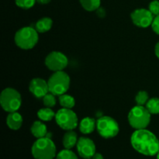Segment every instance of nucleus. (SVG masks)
<instances>
[{"instance_id": "26", "label": "nucleus", "mask_w": 159, "mask_h": 159, "mask_svg": "<svg viewBox=\"0 0 159 159\" xmlns=\"http://www.w3.org/2000/svg\"><path fill=\"white\" fill-rule=\"evenodd\" d=\"M149 10L150 12L153 14L154 16H158L159 15V1L158 0H154V1L151 2L149 4Z\"/></svg>"}, {"instance_id": "11", "label": "nucleus", "mask_w": 159, "mask_h": 159, "mask_svg": "<svg viewBox=\"0 0 159 159\" xmlns=\"http://www.w3.org/2000/svg\"><path fill=\"white\" fill-rule=\"evenodd\" d=\"M77 151L82 158H92L96 154V145L91 139L82 137L78 140Z\"/></svg>"}, {"instance_id": "8", "label": "nucleus", "mask_w": 159, "mask_h": 159, "mask_svg": "<svg viewBox=\"0 0 159 159\" xmlns=\"http://www.w3.org/2000/svg\"><path fill=\"white\" fill-rule=\"evenodd\" d=\"M55 120L57 125L65 130H72L78 126L77 115L71 109L59 110L55 115Z\"/></svg>"}, {"instance_id": "30", "label": "nucleus", "mask_w": 159, "mask_h": 159, "mask_svg": "<svg viewBox=\"0 0 159 159\" xmlns=\"http://www.w3.org/2000/svg\"><path fill=\"white\" fill-rule=\"evenodd\" d=\"M155 54H156V56L158 57V58H159V42H158L157 44L155 45Z\"/></svg>"}, {"instance_id": "14", "label": "nucleus", "mask_w": 159, "mask_h": 159, "mask_svg": "<svg viewBox=\"0 0 159 159\" xmlns=\"http://www.w3.org/2000/svg\"><path fill=\"white\" fill-rule=\"evenodd\" d=\"M30 131L32 134L37 139L47 137V134H48L46 125L41 121H35L31 126Z\"/></svg>"}, {"instance_id": "17", "label": "nucleus", "mask_w": 159, "mask_h": 159, "mask_svg": "<svg viewBox=\"0 0 159 159\" xmlns=\"http://www.w3.org/2000/svg\"><path fill=\"white\" fill-rule=\"evenodd\" d=\"M53 25V21L51 18L43 17L36 23L35 29L39 33H45L50 30Z\"/></svg>"}, {"instance_id": "16", "label": "nucleus", "mask_w": 159, "mask_h": 159, "mask_svg": "<svg viewBox=\"0 0 159 159\" xmlns=\"http://www.w3.org/2000/svg\"><path fill=\"white\" fill-rule=\"evenodd\" d=\"M62 142L65 149H71L73 147H75V145L77 144V134L73 130H68V132H66L64 135Z\"/></svg>"}, {"instance_id": "29", "label": "nucleus", "mask_w": 159, "mask_h": 159, "mask_svg": "<svg viewBox=\"0 0 159 159\" xmlns=\"http://www.w3.org/2000/svg\"><path fill=\"white\" fill-rule=\"evenodd\" d=\"M92 158L93 159H103V156H102L101 154L96 153L94 155H93V157Z\"/></svg>"}, {"instance_id": "31", "label": "nucleus", "mask_w": 159, "mask_h": 159, "mask_svg": "<svg viewBox=\"0 0 159 159\" xmlns=\"http://www.w3.org/2000/svg\"><path fill=\"white\" fill-rule=\"evenodd\" d=\"M37 2L38 3H40V4L44 5V4H48V3H49L50 2H51V0H37Z\"/></svg>"}, {"instance_id": "1", "label": "nucleus", "mask_w": 159, "mask_h": 159, "mask_svg": "<svg viewBox=\"0 0 159 159\" xmlns=\"http://www.w3.org/2000/svg\"><path fill=\"white\" fill-rule=\"evenodd\" d=\"M130 143L135 151L146 156H154L159 152L158 139L146 129L135 130L131 135Z\"/></svg>"}, {"instance_id": "6", "label": "nucleus", "mask_w": 159, "mask_h": 159, "mask_svg": "<svg viewBox=\"0 0 159 159\" xmlns=\"http://www.w3.org/2000/svg\"><path fill=\"white\" fill-rule=\"evenodd\" d=\"M20 93L12 88H6L0 95V103L3 110L9 113L16 112L21 106Z\"/></svg>"}, {"instance_id": "23", "label": "nucleus", "mask_w": 159, "mask_h": 159, "mask_svg": "<svg viewBox=\"0 0 159 159\" xmlns=\"http://www.w3.org/2000/svg\"><path fill=\"white\" fill-rule=\"evenodd\" d=\"M135 101L139 106H144L148 101V94L145 91H140L135 97Z\"/></svg>"}, {"instance_id": "24", "label": "nucleus", "mask_w": 159, "mask_h": 159, "mask_svg": "<svg viewBox=\"0 0 159 159\" xmlns=\"http://www.w3.org/2000/svg\"><path fill=\"white\" fill-rule=\"evenodd\" d=\"M55 95H54L51 93H48V94L45 95L43 97V102L44 106L47 107H53L55 106L56 104V99H55Z\"/></svg>"}, {"instance_id": "32", "label": "nucleus", "mask_w": 159, "mask_h": 159, "mask_svg": "<svg viewBox=\"0 0 159 159\" xmlns=\"http://www.w3.org/2000/svg\"><path fill=\"white\" fill-rule=\"evenodd\" d=\"M157 159H159V152H158V153L157 154Z\"/></svg>"}, {"instance_id": "25", "label": "nucleus", "mask_w": 159, "mask_h": 159, "mask_svg": "<svg viewBox=\"0 0 159 159\" xmlns=\"http://www.w3.org/2000/svg\"><path fill=\"white\" fill-rule=\"evenodd\" d=\"M15 2L17 6L22 9H27L33 7L37 0H15Z\"/></svg>"}, {"instance_id": "7", "label": "nucleus", "mask_w": 159, "mask_h": 159, "mask_svg": "<svg viewBox=\"0 0 159 159\" xmlns=\"http://www.w3.org/2000/svg\"><path fill=\"white\" fill-rule=\"evenodd\" d=\"M98 133L104 138H114L119 133L118 123L113 118L104 116L99 118L96 122Z\"/></svg>"}, {"instance_id": "10", "label": "nucleus", "mask_w": 159, "mask_h": 159, "mask_svg": "<svg viewBox=\"0 0 159 159\" xmlns=\"http://www.w3.org/2000/svg\"><path fill=\"white\" fill-rule=\"evenodd\" d=\"M130 17L134 24L139 27L146 28L152 26L154 20V15L149 9H138L130 14Z\"/></svg>"}, {"instance_id": "22", "label": "nucleus", "mask_w": 159, "mask_h": 159, "mask_svg": "<svg viewBox=\"0 0 159 159\" xmlns=\"http://www.w3.org/2000/svg\"><path fill=\"white\" fill-rule=\"evenodd\" d=\"M56 159H79L75 154L70 149H65L59 152L56 156Z\"/></svg>"}, {"instance_id": "9", "label": "nucleus", "mask_w": 159, "mask_h": 159, "mask_svg": "<svg viewBox=\"0 0 159 159\" xmlns=\"http://www.w3.org/2000/svg\"><path fill=\"white\" fill-rule=\"evenodd\" d=\"M68 60L66 56L59 51H52L45 59V65L48 69L54 71H63L67 67Z\"/></svg>"}, {"instance_id": "33", "label": "nucleus", "mask_w": 159, "mask_h": 159, "mask_svg": "<svg viewBox=\"0 0 159 159\" xmlns=\"http://www.w3.org/2000/svg\"><path fill=\"white\" fill-rule=\"evenodd\" d=\"M86 159H91V158H86ZM92 159H93V158H92Z\"/></svg>"}, {"instance_id": "19", "label": "nucleus", "mask_w": 159, "mask_h": 159, "mask_svg": "<svg viewBox=\"0 0 159 159\" xmlns=\"http://www.w3.org/2000/svg\"><path fill=\"white\" fill-rule=\"evenodd\" d=\"M82 7L87 11L97 10L100 6L101 0H79Z\"/></svg>"}, {"instance_id": "27", "label": "nucleus", "mask_w": 159, "mask_h": 159, "mask_svg": "<svg viewBox=\"0 0 159 159\" xmlns=\"http://www.w3.org/2000/svg\"><path fill=\"white\" fill-rule=\"evenodd\" d=\"M152 30L155 33H156L157 34L159 35V15L156 16L154 18L153 22H152Z\"/></svg>"}, {"instance_id": "13", "label": "nucleus", "mask_w": 159, "mask_h": 159, "mask_svg": "<svg viewBox=\"0 0 159 159\" xmlns=\"http://www.w3.org/2000/svg\"><path fill=\"white\" fill-rule=\"evenodd\" d=\"M6 124L11 130H16L21 127L23 124V117L17 112L9 113L6 118Z\"/></svg>"}, {"instance_id": "5", "label": "nucleus", "mask_w": 159, "mask_h": 159, "mask_svg": "<svg viewBox=\"0 0 159 159\" xmlns=\"http://www.w3.org/2000/svg\"><path fill=\"white\" fill-rule=\"evenodd\" d=\"M49 92L55 96L63 95L68 91L70 85V77L63 71H54L48 81Z\"/></svg>"}, {"instance_id": "3", "label": "nucleus", "mask_w": 159, "mask_h": 159, "mask_svg": "<svg viewBox=\"0 0 159 159\" xmlns=\"http://www.w3.org/2000/svg\"><path fill=\"white\" fill-rule=\"evenodd\" d=\"M128 121L130 125L136 130L145 129L151 121V113L144 106H136L129 112Z\"/></svg>"}, {"instance_id": "15", "label": "nucleus", "mask_w": 159, "mask_h": 159, "mask_svg": "<svg viewBox=\"0 0 159 159\" xmlns=\"http://www.w3.org/2000/svg\"><path fill=\"white\" fill-rule=\"evenodd\" d=\"M96 126V123L93 118L85 117L82 120L79 124V130L84 134H89L93 132L95 127Z\"/></svg>"}, {"instance_id": "21", "label": "nucleus", "mask_w": 159, "mask_h": 159, "mask_svg": "<svg viewBox=\"0 0 159 159\" xmlns=\"http://www.w3.org/2000/svg\"><path fill=\"white\" fill-rule=\"evenodd\" d=\"M146 108L150 112L151 114H158L159 113V98L154 97L148 99L146 103Z\"/></svg>"}, {"instance_id": "18", "label": "nucleus", "mask_w": 159, "mask_h": 159, "mask_svg": "<svg viewBox=\"0 0 159 159\" xmlns=\"http://www.w3.org/2000/svg\"><path fill=\"white\" fill-rule=\"evenodd\" d=\"M59 102H60L61 106L63 108L71 109L75 105V101L74 97H72L70 95L63 94L59 96Z\"/></svg>"}, {"instance_id": "4", "label": "nucleus", "mask_w": 159, "mask_h": 159, "mask_svg": "<svg viewBox=\"0 0 159 159\" xmlns=\"http://www.w3.org/2000/svg\"><path fill=\"white\" fill-rule=\"evenodd\" d=\"M38 34L36 29L26 26L19 30L15 35V43L23 50L32 49L38 42Z\"/></svg>"}, {"instance_id": "20", "label": "nucleus", "mask_w": 159, "mask_h": 159, "mask_svg": "<svg viewBox=\"0 0 159 159\" xmlns=\"http://www.w3.org/2000/svg\"><path fill=\"white\" fill-rule=\"evenodd\" d=\"M55 113L52 110L48 107V108L40 109L37 112V116L43 121H50L55 117Z\"/></svg>"}, {"instance_id": "28", "label": "nucleus", "mask_w": 159, "mask_h": 159, "mask_svg": "<svg viewBox=\"0 0 159 159\" xmlns=\"http://www.w3.org/2000/svg\"><path fill=\"white\" fill-rule=\"evenodd\" d=\"M97 14L100 17H103L105 16V12H104V9L102 8L99 7V9H97Z\"/></svg>"}, {"instance_id": "2", "label": "nucleus", "mask_w": 159, "mask_h": 159, "mask_svg": "<svg viewBox=\"0 0 159 159\" xmlns=\"http://www.w3.org/2000/svg\"><path fill=\"white\" fill-rule=\"evenodd\" d=\"M31 152L35 159H54L56 156V146L48 137L38 138L34 143Z\"/></svg>"}, {"instance_id": "12", "label": "nucleus", "mask_w": 159, "mask_h": 159, "mask_svg": "<svg viewBox=\"0 0 159 159\" xmlns=\"http://www.w3.org/2000/svg\"><path fill=\"white\" fill-rule=\"evenodd\" d=\"M30 92L35 97L43 98L46 94L49 93V87L48 82L40 78H36L31 80L29 85Z\"/></svg>"}]
</instances>
